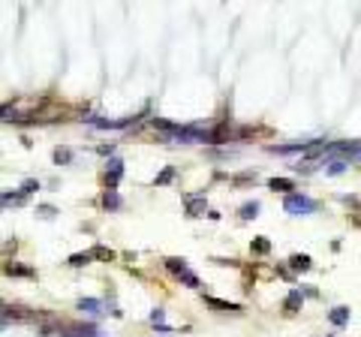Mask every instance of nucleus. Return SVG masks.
<instances>
[{
  "mask_svg": "<svg viewBox=\"0 0 361 337\" xmlns=\"http://www.w3.org/2000/svg\"><path fill=\"white\" fill-rule=\"evenodd\" d=\"M256 211H259V205H256V202H250V205H244V208H241V217H244V220H250V217H256Z\"/></svg>",
  "mask_w": 361,
  "mask_h": 337,
  "instance_id": "nucleus-11",
  "label": "nucleus"
},
{
  "mask_svg": "<svg viewBox=\"0 0 361 337\" xmlns=\"http://www.w3.org/2000/svg\"><path fill=\"white\" fill-rule=\"evenodd\" d=\"M102 202H105V208H117V205H121V199H117V196H114L111 190L105 193V199H102Z\"/></svg>",
  "mask_w": 361,
  "mask_h": 337,
  "instance_id": "nucleus-13",
  "label": "nucleus"
},
{
  "mask_svg": "<svg viewBox=\"0 0 361 337\" xmlns=\"http://www.w3.org/2000/svg\"><path fill=\"white\" fill-rule=\"evenodd\" d=\"M268 187H271V190H295V184H292V181H286V178H271V181H268Z\"/></svg>",
  "mask_w": 361,
  "mask_h": 337,
  "instance_id": "nucleus-4",
  "label": "nucleus"
},
{
  "mask_svg": "<svg viewBox=\"0 0 361 337\" xmlns=\"http://www.w3.org/2000/svg\"><path fill=\"white\" fill-rule=\"evenodd\" d=\"M90 259H93V256H90V253H75V256H72V259H69V265H87V262H90Z\"/></svg>",
  "mask_w": 361,
  "mask_h": 337,
  "instance_id": "nucleus-12",
  "label": "nucleus"
},
{
  "mask_svg": "<svg viewBox=\"0 0 361 337\" xmlns=\"http://www.w3.org/2000/svg\"><path fill=\"white\" fill-rule=\"evenodd\" d=\"M166 181H172V169H166V172L157 178V184H166Z\"/></svg>",
  "mask_w": 361,
  "mask_h": 337,
  "instance_id": "nucleus-18",
  "label": "nucleus"
},
{
  "mask_svg": "<svg viewBox=\"0 0 361 337\" xmlns=\"http://www.w3.org/2000/svg\"><path fill=\"white\" fill-rule=\"evenodd\" d=\"M187 211H190V217H202V211H205V196H187Z\"/></svg>",
  "mask_w": 361,
  "mask_h": 337,
  "instance_id": "nucleus-2",
  "label": "nucleus"
},
{
  "mask_svg": "<svg viewBox=\"0 0 361 337\" xmlns=\"http://www.w3.org/2000/svg\"><path fill=\"white\" fill-rule=\"evenodd\" d=\"M286 211H289V214H313V211H316V202L307 199V196H289V199H286Z\"/></svg>",
  "mask_w": 361,
  "mask_h": 337,
  "instance_id": "nucleus-1",
  "label": "nucleus"
},
{
  "mask_svg": "<svg viewBox=\"0 0 361 337\" xmlns=\"http://www.w3.org/2000/svg\"><path fill=\"white\" fill-rule=\"evenodd\" d=\"M298 304H301V292H289V298H286V313H295L298 310Z\"/></svg>",
  "mask_w": 361,
  "mask_h": 337,
  "instance_id": "nucleus-5",
  "label": "nucleus"
},
{
  "mask_svg": "<svg viewBox=\"0 0 361 337\" xmlns=\"http://www.w3.org/2000/svg\"><path fill=\"white\" fill-rule=\"evenodd\" d=\"M346 319H349V310H346V307H337V310L331 313V322H334V325H343Z\"/></svg>",
  "mask_w": 361,
  "mask_h": 337,
  "instance_id": "nucleus-9",
  "label": "nucleus"
},
{
  "mask_svg": "<svg viewBox=\"0 0 361 337\" xmlns=\"http://www.w3.org/2000/svg\"><path fill=\"white\" fill-rule=\"evenodd\" d=\"M166 265H169L175 274H181V277L187 274V262H184V259H166Z\"/></svg>",
  "mask_w": 361,
  "mask_h": 337,
  "instance_id": "nucleus-7",
  "label": "nucleus"
},
{
  "mask_svg": "<svg viewBox=\"0 0 361 337\" xmlns=\"http://www.w3.org/2000/svg\"><path fill=\"white\" fill-rule=\"evenodd\" d=\"M78 307H81V310H87V313H99V301H96V298H81V301H78Z\"/></svg>",
  "mask_w": 361,
  "mask_h": 337,
  "instance_id": "nucleus-8",
  "label": "nucleus"
},
{
  "mask_svg": "<svg viewBox=\"0 0 361 337\" xmlns=\"http://www.w3.org/2000/svg\"><path fill=\"white\" fill-rule=\"evenodd\" d=\"M6 274H33L30 268H18V265H6Z\"/></svg>",
  "mask_w": 361,
  "mask_h": 337,
  "instance_id": "nucleus-15",
  "label": "nucleus"
},
{
  "mask_svg": "<svg viewBox=\"0 0 361 337\" xmlns=\"http://www.w3.org/2000/svg\"><path fill=\"white\" fill-rule=\"evenodd\" d=\"M69 157H72L69 151H60V148L54 151V160H57V163H69Z\"/></svg>",
  "mask_w": 361,
  "mask_h": 337,
  "instance_id": "nucleus-14",
  "label": "nucleus"
},
{
  "mask_svg": "<svg viewBox=\"0 0 361 337\" xmlns=\"http://www.w3.org/2000/svg\"><path fill=\"white\" fill-rule=\"evenodd\" d=\"M151 322H163V310H154V313H151Z\"/></svg>",
  "mask_w": 361,
  "mask_h": 337,
  "instance_id": "nucleus-19",
  "label": "nucleus"
},
{
  "mask_svg": "<svg viewBox=\"0 0 361 337\" xmlns=\"http://www.w3.org/2000/svg\"><path fill=\"white\" fill-rule=\"evenodd\" d=\"M33 190H39V184H36V181H27V184L21 187V193H33Z\"/></svg>",
  "mask_w": 361,
  "mask_h": 337,
  "instance_id": "nucleus-16",
  "label": "nucleus"
},
{
  "mask_svg": "<svg viewBox=\"0 0 361 337\" xmlns=\"http://www.w3.org/2000/svg\"><path fill=\"white\" fill-rule=\"evenodd\" d=\"M289 265H292L295 271H307V268H310V259H307V256H292Z\"/></svg>",
  "mask_w": 361,
  "mask_h": 337,
  "instance_id": "nucleus-6",
  "label": "nucleus"
},
{
  "mask_svg": "<svg viewBox=\"0 0 361 337\" xmlns=\"http://www.w3.org/2000/svg\"><path fill=\"white\" fill-rule=\"evenodd\" d=\"M90 256H93V259H114V253H111L108 247H93Z\"/></svg>",
  "mask_w": 361,
  "mask_h": 337,
  "instance_id": "nucleus-10",
  "label": "nucleus"
},
{
  "mask_svg": "<svg viewBox=\"0 0 361 337\" xmlns=\"http://www.w3.org/2000/svg\"><path fill=\"white\" fill-rule=\"evenodd\" d=\"M253 250H256V253H268V241H256Z\"/></svg>",
  "mask_w": 361,
  "mask_h": 337,
  "instance_id": "nucleus-17",
  "label": "nucleus"
},
{
  "mask_svg": "<svg viewBox=\"0 0 361 337\" xmlns=\"http://www.w3.org/2000/svg\"><path fill=\"white\" fill-rule=\"evenodd\" d=\"M211 307H217L220 313H241V307L238 304H229V301H220V298H205Z\"/></svg>",
  "mask_w": 361,
  "mask_h": 337,
  "instance_id": "nucleus-3",
  "label": "nucleus"
}]
</instances>
